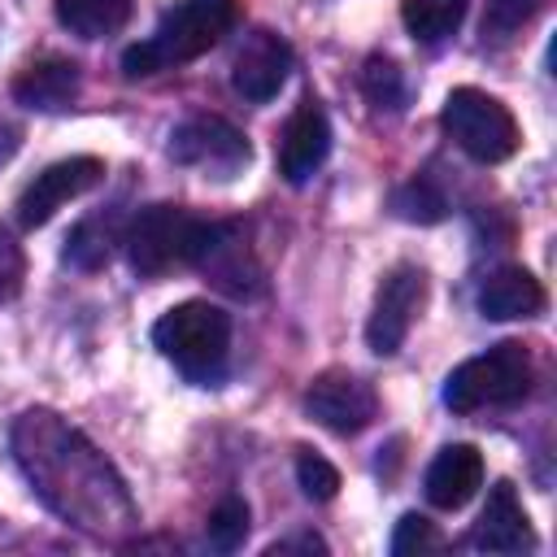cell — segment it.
<instances>
[{
    "label": "cell",
    "mask_w": 557,
    "mask_h": 557,
    "mask_svg": "<svg viewBox=\"0 0 557 557\" xmlns=\"http://www.w3.org/2000/svg\"><path fill=\"white\" fill-rule=\"evenodd\" d=\"M361 91L374 109H387V113H400L405 100H409V87H405V74L396 61L387 57H370L366 70H361Z\"/></svg>",
    "instance_id": "cell-21"
},
{
    "label": "cell",
    "mask_w": 557,
    "mask_h": 557,
    "mask_svg": "<svg viewBox=\"0 0 557 557\" xmlns=\"http://www.w3.org/2000/svg\"><path fill=\"white\" fill-rule=\"evenodd\" d=\"M392 209L405 218V222H440L444 213H448V200H444V191L431 183V178H409V183H400L396 191H392Z\"/></svg>",
    "instance_id": "cell-22"
},
{
    "label": "cell",
    "mask_w": 557,
    "mask_h": 557,
    "mask_svg": "<svg viewBox=\"0 0 557 557\" xmlns=\"http://www.w3.org/2000/svg\"><path fill=\"white\" fill-rule=\"evenodd\" d=\"M113 244H117V231L109 218H87L74 226L70 244H65V261L78 265V270H96L113 257Z\"/></svg>",
    "instance_id": "cell-20"
},
{
    "label": "cell",
    "mask_w": 557,
    "mask_h": 557,
    "mask_svg": "<svg viewBox=\"0 0 557 557\" xmlns=\"http://www.w3.org/2000/svg\"><path fill=\"white\" fill-rule=\"evenodd\" d=\"M296 483L309 500H331L339 492V470L318 453H300L296 457Z\"/></svg>",
    "instance_id": "cell-24"
},
{
    "label": "cell",
    "mask_w": 557,
    "mask_h": 557,
    "mask_svg": "<svg viewBox=\"0 0 557 557\" xmlns=\"http://www.w3.org/2000/svg\"><path fill=\"white\" fill-rule=\"evenodd\" d=\"M22 274H26V265H22V248L13 244L9 231H0V300H9V296L22 287Z\"/></svg>",
    "instance_id": "cell-26"
},
{
    "label": "cell",
    "mask_w": 557,
    "mask_h": 557,
    "mask_svg": "<svg viewBox=\"0 0 557 557\" xmlns=\"http://www.w3.org/2000/svg\"><path fill=\"white\" fill-rule=\"evenodd\" d=\"M131 17V0H57V22L78 39H104L122 30Z\"/></svg>",
    "instance_id": "cell-18"
},
{
    "label": "cell",
    "mask_w": 557,
    "mask_h": 557,
    "mask_svg": "<svg viewBox=\"0 0 557 557\" xmlns=\"http://www.w3.org/2000/svg\"><path fill=\"white\" fill-rule=\"evenodd\" d=\"M200 226H205V218H191L178 205H152V209H144L131 222L126 239H122L131 270L144 274V278H161L174 265H191L196 244H200Z\"/></svg>",
    "instance_id": "cell-6"
},
{
    "label": "cell",
    "mask_w": 557,
    "mask_h": 557,
    "mask_svg": "<svg viewBox=\"0 0 557 557\" xmlns=\"http://www.w3.org/2000/svg\"><path fill=\"white\" fill-rule=\"evenodd\" d=\"M422 300H426V274L409 261L392 265L379 283V292H374V309H370V322H366V344L379 357H392L405 344Z\"/></svg>",
    "instance_id": "cell-8"
},
{
    "label": "cell",
    "mask_w": 557,
    "mask_h": 557,
    "mask_svg": "<svg viewBox=\"0 0 557 557\" xmlns=\"http://www.w3.org/2000/svg\"><path fill=\"white\" fill-rule=\"evenodd\" d=\"M444 540H440V531L426 522V518H418V513H405L400 522H396V535H392V553L396 557H409V553H426V548H440Z\"/></svg>",
    "instance_id": "cell-25"
},
{
    "label": "cell",
    "mask_w": 557,
    "mask_h": 557,
    "mask_svg": "<svg viewBox=\"0 0 557 557\" xmlns=\"http://www.w3.org/2000/svg\"><path fill=\"white\" fill-rule=\"evenodd\" d=\"M104 183V161L100 157H65V161H52L44 174H35V183L17 196V222L26 231L44 226L61 205L87 196L91 187Z\"/></svg>",
    "instance_id": "cell-9"
},
{
    "label": "cell",
    "mask_w": 557,
    "mask_h": 557,
    "mask_svg": "<svg viewBox=\"0 0 557 557\" xmlns=\"http://www.w3.org/2000/svg\"><path fill=\"white\" fill-rule=\"evenodd\" d=\"M470 544L483 548V553H522V548L535 544L531 518H527V509H522L513 483L500 479V483L487 492V505H483V513H479V522H474V531H470Z\"/></svg>",
    "instance_id": "cell-14"
},
{
    "label": "cell",
    "mask_w": 557,
    "mask_h": 557,
    "mask_svg": "<svg viewBox=\"0 0 557 557\" xmlns=\"http://www.w3.org/2000/svg\"><path fill=\"white\" fill-rule=\"evenodd\" d=\"M531 352L518 339H505L470 361H461L448 379H444V405L457 413H474V409H496V405H518L531 392Z\"/></svg>",
    "instance_id": "cell-4"
},
{
    "label": "cell",
    "mask_w": 557,
    "mask_h": 557,
    "mask_svg": "<svg viewBox=\"0 0 557 557\" xmlns=\"http://www.w3.org/2000/svg\"><path fill=\"white\" fill-rule=\"evenodd\" d=\"M78 87H83V74L74 61L65 57H44V61H30L17 78H13V100L35 109V113H61L78 100Z\"/></svg>",
    "instance_id": "cell-16"
},
{
    "label": "cell",
    "mask_w": 557,
    "mask_h": 557,
    "mask_svg": "<svg viewBox=\"0 0 557 557\" xmlns=\"http://www.w3.org/2000/svg\"><path fill=\"white\" fill-rule=\"evenodd\" d=\"M292 74V44L278 35V30H252L239 52H235V65H231V83L244 100L252 104H265L283 91Z\"/></svg>",
    "instance_id": "cell-12"
},
{
    "label": "cell",
    "mask_w": 557,
    "mask_h": 557,
    "mask_svg": "<svg viewBox=\"0 0 557 557\" xmlns=\"http://www.w3.org/2000/svg\"><path fill=\"white\" fill-rule=\"evenodd\" d=\"M535 9V0H492L487 4V17H483V30H513L518 22H527Z\"/></svg>",
    "instance_id": "cell-27"
},
{
    "label": "cell",
    "mask_w": 557,
    "mask_h": 557,
    "mask_svg": "<svg viewBox=\"0 0 557 557\" xmlns=\"http://www.w3.org/2000/svg\"><path fill=\"white\" fill-rule=\"evenodd\" d=\"M170 157L178 165L205 170L213 178H235L252 161V148H248V135L239 126H231L226 117L191 113L170 131Z\"/></svg>",
    "instance_id": "cell-7"
},
{
    "label": "cell",
    "mask_w": 557,
    "mask_h": 557,
    "mask_svg": "<svg viewBox=\"0 0 557 557\" xmlns=\"http://www.w3.org/2000/svg\"><path fill=\"white\" fill-rule=\"evenodd\" d=\"M265 553H270V557H278V553H326V544H322L318 535H296V540H278V544H270Z\"/></svg>",
    "instance_id": "cell-28"
},
{
    "label": "cell",
    "mask_w": 557,
    "mask_h": 557,
    "mask_svg": "<svg viewBox=\"0 0 557 557\" xmlns=\"http://www.w3.org/2000/svg\"><path fill=\"white\" fill-rule=\"evenodd\" d=\"M466 9H470V0H405L400 17L418 44H440L461 26Z\"/></svg>",
    "instance_id": "cell-19"
},
{
    "label": "cell",
    "mask_w": 557,
    "mask_h": 557,
    "mask_svg": "<svg viewBox=\"0 0 557 557\" xmlns=\"http://www.w3.org/2000/svg\"><path fill=\"white\" fill-rule=\"evenodd\" d=\"M205 535H209V548H218V553H235V548L244 544V535H248V505H244L239 496H226V500L209 513Z\"/></svg>",
    "instance_id": "cell-23"
},
{
    "label": "cell",
    "mask_w": 557,
    "mask_h": 557,
    "mask_svg": "<svg viewBox=\"0 0 557 557\" xmlns=\"http://www.w3.org/2000/svg\"><path fill=\"white\" fill-rule=\"evenodd\" d=\"M235 22H239L235 0H178L174 9L161 13L157 30L144 44L126 48L122 70L126 78H148L174 65H187L205 57L213 44H222V35H231Z\"/></svg>",
    "instance_id": "cell-2"
},
{
    "label": "cell",
    "mask_w": 557,
    "mask_h": 557,
    "mask_svg": "<svg viewBox=\"0 0 557 557\" xmlns=\"http://www.w3.org/2000/svg\"><path fill=\"white\" fill-rule=\"evenodd\" d=\"M305 409L335 435H357L374 422L379 413V396L366 379L348 374V370H322L309 392H305Z\"/></svg>",
    "instance_id": "cell-10"
},
{
    "label": "cell",
    "mask_w": 557,
    "mask_h": 557,
    "mask_svg": "<svg viewBox=\"0 0 557 557\" xmlns=\"http://www.w3.org/2000/svg\"><path fill=\"white\" fill-rule=\"evenodd\" d=\"M13 461L30 492L70 527L96 540H122L135 527V500L109 457L61 413L26 409L9 431Z\"/></svg>",
    "instance_id": "cell-1"
},
{
    "label": "cell",
    "mask_w": 557,
    "mask_h": 557,
    "mask_svg": "<svg viewBox=\"0 0 557 557\" xmlns=\"http://www.w3.org/2000/svg\"><path fill=\"white\" fill-rule=\"evenodd\" d=\"M440 122L453 135V144L466 157L483 161V165H496V161L513 157L518 152V139H522L513 113L496 96H487L479 87H453L448 100H444Z\"/></svg>",
    "instance_id": "cell-5"
},
{
    "label": "cell",
    "mask_w": 557,
    "mask_h": 557,
    "mask_svg": "<svg viewBox=\"0 0 557 557\" xmlns=\"http://www.w3.org/2000/svg\"><path fill=\"white\" fill-rule=\"evenodd\" d=\"M326 152H331V122L318 100H300L278 139V174L300 187L313 178V170L326 161Z\"/></svg>",
    "instance_id": "cell-13"
},
{
    "label": "cell",
    "mask_w": 557,
    "mask_h": 557,
    "mask_svg": "<svg viewBox=\"0 0 557 557\" xmlns=\"http://www.w3.org/2000/svg\"><path fill=\"white\" fill-rule=\"evenodd\" d=\"M479 487H483V457L474 444L440 448L435 461L426 466V479H422V492L435 509H461Z\"/></svg>",
    "instance_id": "cell-15"
},
{
    "label": "cell",
    "mask_w": 557,
    "mask_h": 557,
    "mask_svg": "<svg viewBox=\"0 0 557 557\" xmlns=\"http://www.w3.org/2000/svg\"><path fill=\"white\" fill-rule=\"evenodd\" d=\"M544 309V287L531 270L522 265H500L483 278L479 287V313L492 322H513V318H535Z\"/></svg>",
    "instance_id": "cell-17"
},
{
    "label": "cell",
    "mask_w": 557,
    "mask_h": 557,
    "mask_svg": "<svg viewBox=\"0 0 557 557\" xmlns=\"http://www.w3.org/2000/svg\"><path fill=\"white\" fill-rule=\"evenodd\" d=\"M152 344L191 383H218L231 352V313L209 300H183L157 318Z\"/></svg>",
    "instance_id": "cell-3"
},
{
    "label": "cell",
    "mask_w": 557,
    "mask_h": 557,
    "mask_svg": "<svg viewBox=\"0 0 557 557\" xmlns=\"http://www.w3.org/2000/svg\"><path fill=\"white\" fill-rule=\"evenodd\" d=\"M191 265L205 270V274H209L218 287H226L231 296H252V292H261V265H257L252 248L244 244V226H239V222H205Z\"/></svg>",
    "instance_id": "cell-11"
}]
</instances>
